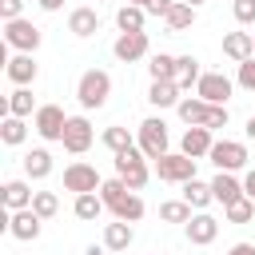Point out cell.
I'll list each match as a JSON object with an SVG mask.
<instances>
[{
  "mask_svg": "<svg viewBox=\"0 0 255 255\" xmlns=\"http://www.w3.org/2000/svg\"><path fill=\"white\" fill-rule=\"evenodd\" d=\"M159 219L163 223H187L191 219V203L187 199H167V203H159Z\"/></svg>",
  "mask_w": 255,
  "mask_h": 255,
  "instance_id": "836d02e7",
  "label": "cell"
},
{
  "mask_svg": "<svg viewBox=\"0 0 255 255\" xmlns=\"http://www.w3.org/2000/svg\"><path fill=\"white\" fill-rule=\"evenodd\" d=\"M183 199L191 203V211H203L207 203H215L211 183H203V179H187V183H183Z\"/></svg>",
  "mask_w": 255,
  "mask_h": 255,
  "instance_id": "d4e9b609",
  "label": "cell"
},
{
  "mask_svg": "<svg viewBox=\"0 0 255 255\" xmlns=\"http://www.w3.org/2000/svg\"><path fill=\"white\" fill-rule=\"evenodd\" d=\"M243 195H247V199H255V167L243 175Z\"/></svg>",
  "mask_w": 255,
  "mask_h": 255,
  "instance_id": "7bdbcfd3",
  "label": "cell"
},
{
  "mask_svg": "<svg viewBox=\"0 0 255 255\" xmlns=\"http://www.w3.org/2000/svg\"><path fill=\"white\" fill-rule=\"evenodd\" d=\"M211 147H215V139H211V131H207V128H187V131H183V139H179V151H183V155H191V159L211 155Z\"/></svg>",
  "mask_w": 255,
  "mask_h": 255,
  "instance_id": "e0dca14e",
  "label": "cell"
},
{
  "mask_svg": "<svg viewBox=\"0 0 255 255\" xmlns=\"http://www.w3.org/2000/svg\"><path fill=\"white\" fill-rule=\"evenodd\" d=\"M219 171H239L243 163H247V147L239 143V139H215V147H211V155H207Z\"/></svg>",
  "mask_w": 255,
  "mask_h": 255,
  "instance_id": "9c48e42d",
  "label": "cell"
},
{
  "mask_svg": "<svg viewBox=\"0 0 255 255\" xmlns=\"http://www.w3.org/2000/svg\"><path fill=\"white\" fill-rule=\"evenodd\" d=\"M143 20H147V12H143L139 4H124V8L116 12V28H120V32H143Z\"/></svg>",
  "mask_w": 255,
  "mask_h": 255,
  "instance_id": "4316f807",
  "label": "cell"
},
{
  "mask_svg": "<svg viewBox=\"0 0 255 255\" xmlns=\"http://www.w3.org/2000/svg\"><path fill=\"white\" fill-rule=\"evenodd\" d=\"M199 80H203V72H199V60H195V56H175V84H179V92L195 88Z\"/></svg>",
  "mask_w": 255,
  "mask_h": 255,
  "instance_id": "cb8c5ba5",
  "label": "cell"
},
{
  "mask_svg": "<svg viewBox=\"0 0 255 255\" xmlns=\"http://www.w3.org/2000/svg\"><path fill=\"white\" fill-rule=\"evenodd\" d=\"M40 40H44V32H40L32 20H24V16L4 24V44H8V48H16V52H28V56H32V52L40 48Z\"/></svg>",
  "mask_w": 255,
  "mask_h": 255,
  "instance_id": "277c9868",
  "label": "cell"
},
{
  "mask_svg": "<svg viewBox=\"0 0 255 255\" xmlns=\"http://www.w3.org/2000/svg\"><path fill=\"white\" fill-rule=\"evenodd\" d=\"M227 120H231V112L211 104V116H207V131H219V128H227Z\"/></svg>",
  "mask_w": 255,
  "mask_h": 255,
  "instance_id": "60d3db41",
  "label": "cell"
},
{
  "mask_svg": "<svg viewBox=\"0 0 255 255\" xmlns=\"http://www.w3.org/2000/svg\"><path fill=\"white\" fill-rule=\"evenodd\" d=\"M104 207H108V203L100 199V191H88V195H76V203H72V211H76V219H84V223H88V219H100V215H104Z\"/></svg>",
  "mask_w": 255,
  "mask_h": 255,
  "instance_id": "484cf974",
  "label": "cell"
},
{
  "mask_svg": "<svg viewBox=\"0 0 255 255\" xmlns=\"http://www.w3.org/2000/svg\"><path fill=\"white\" fill-rule=\"evenodd\" d=\"M183 4H191V8H199V4H207V0H183Z\"/></svg>",
  "mask_w": 255,
  "mask_h": 255,
  "instance_id": "c3c4849f",
  "label": "cell"
},
{
  "mask_svg": "<svg viewBox=\"0 0 255 255\" xmlns=\"http://www.w3.org/2000/svg\"><path fill=\"white\" fill-rule=\"evenodd\" d=\"M183 231H187V239H191L195 247H207V243H215V235H219V219L207 215V211H195V215L183 223Z\"/></svg>",
  "mask_w": 255,
  "mask_h": 255,
  "instance_id": "4fadbf2b",
  "label": "cell"
},
{
  "mask_svg": "<svg viewBox=\"0 0 255 255\" xmlns=\"http://www.w3.org/2000/svg\"><path fill=\"white\" fill-rule=\"evenodd\" d=\"M128 4H139V8H147V0H128Z\"/></svg>",
  "mask_w": 255,
  "mask_h": 255,
  "instance_id": "681fc988",
  "label": "cell"
},
{
  "mask_svg": "<svg viewBox=\"0 0 255 255\" xmlns=\"http://www.w3.org/2000/svg\"><path fill=\"white\" fill-rule=\"evenodd\" d=\"M235 84H239V88H247V92H255V56L239 64V76H235Z\"/></svg>",
  "mask_w": 255,
  "mask_h": 255,
  "instance_id": "74e56055",
  "label": "cell"
},
{
  "mask_svg": "<svg viewBox=\"0 0 255 255\" xmlns=\"http://www.w3.org/2000/svg\"><path fill=\"white\" fill-rule=\"evenodd\" d=\"M231 12H235V20H239V24H255V0H235V4H231Z\"/></svg>",
  "mask_w": 255,
  "mask_h": 255,
  "instance_id": "f35d334b",
  "label": "cell"
},
{
  "mask_svg": "<svg viewBox=\"0 0 255 255\" xmlns=\"http://www.w3.org/2000/svg\"><path fill=\"white\" fill-rule=\"evenodd\" d=\"M100 143L112 151V155H120V151H128V147H135V139L128 135V128H120V124H112V128H104V135H100Z\"/></svg>",
  "mask_w": 255,
  "mask_h": 255,
  "instance_id": "f546056e",
  "label": "cell"
},
{
  "mask_svg": "<svg viewBox=\"0 0 255 255\" xmlns=\"http://www.w3.org/2000/svg\"><path fill=\"white\" fill-rule=\"evenodd\" d=\"M64 187H68V191H76V195H88V191H100V187H104V179H100V171H96L92 163L76 159V163H68V167H64Z\"/></svg>",
  "mask_w": 255,
  "mask_h": 255,
  "instance_id": "52a82bcc",
  "label": "cell"
},
{
  "mask_svg": "<svg viewBox=\"0 0 255 255\" xmlns=\"http://www.w3.org/2000/svg\"><path fill=\"white\" fill-rule=\"evenodd\" d=\"M223 215H227V223H251L255 219V199H235V203H227L223 207Z\"/></svg>",
  "mask_w": 255,
  "mask_h": 255,
  "instance_id": "d590c367",
  "label": "cell"
},
{
  "mask_svg": "<svg viewBox=\"0 0 255 255\" xmlns=\"http://www.w3.org/2000/svg\"><path fill=\"white\" fill-rule=\"evenodd\" d=\"M32 128L40 139H64V128H68V116L60 104H40L36 116H32Z\"/></svg>",
  "mask_w": 255,
  "mask_h": 255,
  "instance_id": "8992f818",
  "label": "cell"
},
{
  "mask_svg": "<svg viewBox=\"0 0 255 255\" xmlns=\"http://www.w3.org/2000/svg\"><path fill=\"white\" fill-rule=\"evenodd\" d=\"M0 139H4L8 147H20V143L28 139V124H24L20 116H4V120H0Z\"/></svg>",
  "mask_w": 255,
  "mask_h": 255,
  "instance_id": "f1b7e54d",
  "label": "cell"
},
{
  "mask_svg": "<svg viewBox=\"0 0 255 255\" xmlns=\"http://www.w3.org/2000/svg\"><path fill=\"white\" fill-rule=\"evenodd\" d=\"M116 175L131 187V191H139V187H147V179H151V167H147V155L139 151V147H128V151H120L116 155Z\"/></svg>",
  "mask_w": 255,
  "mask_h": 255,
  "instance_id": "7a4b0ae2",
  "label": "cell"
},
{
  "mask_svg": "<svg viewBox=\"0 0 255 255\" xmlns=\"http://www.w3.org/2000/svg\"><path fill=\"white\" fill-rule=\"evenodd\" d=\"M36 4H40L44 12H60V8H64V0H36Z\"/></svg>",
  "mask_w": 255,
  "mask_h": 255,
  "instance_id": "f6af8a7d",
  "label": "cell"
},
{
  "mask_svg": "<svg viewBox=\"0 0 255 255\" xmlns=\"http://www.w3.org/2000/svg\"><path fill=\"white\" fill-rule=\"evenodd\" d=\"M68 32L80 36V40L96 36V32H100V16H96V8H72V12H68Z\"/></svg>",
  "mask_w": 255,
  "mask_h": 255,
  "instance_id": "ac0fdd59",
  "label": "cell"
},
{
  "mask_svg": "<svg viewBox=\"0 0 255 255\" xmlns=\"http://www.w3.org/2000/svg\"><path fill=\"white\" fill-rule=\"evenodd\" d=\"M4 211H24V207H32V187H28V179H8L4 187Z\"/></svg>",
  "mask_w": 255,
  "mask_h": 255,
  "instance_id": "d6986e66",
  "label": "cell"
},
{
  "mask_svg": "<svg viewBox=\"0 0 255 255\" xmlns=\"http://www.w3.org/2000/svg\"><path fill=\"white\" fill-rule=\"evenodd\" d=\"M135 147H139L147 159H159V155H167V124H163L159 116H147V120L139 124Z\"/></svg>",
  "mask_w": 255,
  "mask_h": 255,
  "instance_id": "3957f363",
  "label": "cell"
},
{
  "mask_svg": "<svg viewBox=\"0 0 255 255\" xmlns=\"http://www.w3.org/2000/svg\"><path fill=\"white\" fill-rule=\"evenodd\" d=\"M231 92H235V84H231L223 72H203V80L195 84V96L207 100V104H215V108H227Z\"/></svg>",
  "mask_w": 255,
  "mask_h": 255,
  "instance_id": "ba28073f",
  "label": "cell"
},
{
  "mask_svg": "<svg viewBox=\"0 0 255 255\" xmlns=\"http://www.w3.org/2000/svg\"><path fill=\"white\" fill-rule=\"evenodd\" d=\"M128 195H131V187H128V183H124L120 175H116V179H104V187H100V199L108 203V211H112L116 203H124Z\"/></svg>",
  "mask_w": 255,
  "mask_h": 255,
  "instance_id": "1f68e13d",
  "label": "cell"
},
{
  "mask_svg": "<svg viewBox=\"0 0 255 255\" xmlns=\"http://www.w3.org/2000/svg\"><path fill=\"white\" fill-rule=\"evenodd\" d=\"M147 76H151V80H175V56L155 52L151 64H147Z\"/></svg>",
  "mask_w": 255,
  "mask_h": 255,
  "instance_id": "e575fe53",
  "label": "cell"
},
{
  "mask_svg": "<svg viewBox=\"0 0 255 255\" xmlns=\"http://www.w3.org/2000/svg\"><path fill=\"white\" fill-rule=\"evenodd\" d=\"M175 112H179V120H183L187 128H207L211 104H207V100H199V96H183V100L175 104Z\"/></svg>",
  "mask_w": 255,
  "mask_h": 255,
  "instance_id": "9a60e30c",
  "label": "cell"
},
{
  "mask_svg": "<svg viewBox=\"0 0 255 255\" xmlns=\"http://www.w3.org/2000/svg\"><path fill=\"white\" fill-rule=\"evenodd\" d=\"M175 4H179V0H147V8H143V12H147V16H167Z\"/></svg>",
  "mask_w": 255,
  "mask_h": 255,
  "instance_id": "b9f144b4",
  "label": "cell"
},
{
  "mask_svg": "<svg viewBox=\"0 0 255 255\" xmlns=\"http://www.w3.org/2000/svg\"><path fill=\"white\" fill-rule=\"evenodd\" d=\"M163 24H167V32H187V28L195 24V8L179 0V4H175V8H171V12L163 16Z\"/></svg>",
  "mask_w": 255,
  "mask_h": 255,
  "instance_id": "4dcf8cb0",
  "label": "cell"
},
{
  "mask_svg": "<svg viewBox=\"0 0 255 255\" xmlns=\"http://www.w3.org/2000/svg\"><path fill=\"white\" fill-rule=\"evenodd\" d=\"M223 56L235 60V64L251 60V56H255V36H251V32H227V36H223Z\"/></svg>",
  "mask_w": 255,
  "mask_h": 255,
  "instance_id": "2e32d148",
  "label": "cell"
},
{
  "mask_svg": "<svg viewBox=\"0 0 255 255\" xmlns=\"http://www.w3.org/2000/svg\"><path fill=\"white\" fill-rule=\"evenodd\" d=\"M36 72H40V64L28 56V52H20V56H12V60H4V76L16 84V88H28L32 80H36Z\"/></svg>",
  "mask_w": 255,
  "mask_h": 255,
  "instance_id": "5bb4252c",
  "label": "cell"
},
{
  "mask_svg": "<svg viewBox=\"0 0 255 255\" xmlns=\"http://www.w3.org/2000/svg\"><path fill=\"white\" fill-rule=\"evenodd\" d=\"M24 16V0H0V20H20Z\"/></svg>",
  "mask_w": 255,
  "mask_h": 255,
  "instance_id": "ab89813d",
  "label": "cell"
},
{
  "mask_svg": "<svg viewBox=\"0 0 255 255\" xmlns=\"http://www.w3.org/2000/svg\"><path fill=\"white\" fill-rule=\"evenodd\" d=\"M108 96H112V76H108L104 68H88V72L80 76V84H76V100H80V108L96 112V108L108 104Z\"/></svg>",
  "mask_w": 255,
  "mask_h": 255,
  "instance_id": "6da1fadb",
  "label": "cell"
},
{
  "mask_svg": "<svg viewBox=\"0 0 255 255\" xmlns=\"http://www.w3.org/2000/svg\"><path fill=\"white\" fill-rule=\"evenodd\" d=\"M155 175L163 183H187V179H195V159L183 151H167L155 159Z\"/></svg>",
  "mask_w": 255,
  "mask_h": 255,
  "instance_id": "5b68a950",
  "label": "cell"
},
{
  "mask_svg": "<svg viewBox=\"0 0 255 255\" xmlns=\"http://www.w3.org/2000/svg\"><path fill=\"white\" fill-rule=\"evenodd\" d=\"M211 195H215V203H235V199H243V183L231 175V171H219L215 179H211Z\"/></svg>",
  "mask_w": 255,
  "mask_h": 255,
  "instance_id": "44dd1931",
  "label": "cell"
},
{
  "mask_svg": "<svg viewBox=\"0 0 255 255\" xmlns=\"http://www.w3.org/2000/svg\"><path fill=\"white\" fill-rule=\"evenodd\" d=\"M247 135L255 139V112H251V120H247Z\"/></svg>",
  "mask_w": 255,
  "mask_h": 255,
  "instance_id": "bcb514c9",
  "label": "cell"
},
{
  "mask_svg": "<svg viewBox=\"0 0 255 255\" xmlns=\"http://www.w3.org/2000/svg\"><path fill=\"white\" fill-rule=\"evenodd\" d=\"M64 151H72V155H84L88 147H92V124L84 120V116H68V128H64Z\"/></svg>",
  "mask_w": 255,
  "mask_h": 255,
  "instance_id": "8fae6325",
  "label": "cell"
},
{
  "mask_svg": "<svg viewBox=\"0 0 255 255\" xmlns=\"http://www.w3.org/2000/svg\"><path fill=\"white\" fill-rule=\"evenodd\" d=\"M131 239H135V231H131V223H124V219H116V223L104 227V247H108V251H128Z\"/></svg>",
  "mask_w": 255,
  "mask_h": 255,
  "instance_id": "603a6c76",
  "label": "cell"
},
{
  "mask_svg": "<svg viewBox=\"0 0 255 255\" xmlns=\"http://www.w3.org/2000/svg\"><path fill=\"white\" fill-rule=\"evenodd\" d=\"M84 255H104V247H96V243H92V247H88Z\"/></svg>",
  "mask_w": 255,
  "mask_h": 255,
  "instance_id": "7dc6e473",
  "label": "cell"
},
{
  "mask_svg": "<svg viewBox=\"0 0 255 255\" xmlns=\"http://www.w3.org/2000/svg\"><path fill=\"white\" fill-rule=\"evenodd\" d=\"M24 175L28 179H48L52 175V151L48 147H32L24 155Z\"/></svg>",
  "mask_w": 255,
  "mask_h": 255,
  "instance_id": "7402d4cb",
  "label": "cell"
},
{
  "mask_svg": "<svg viewBox=\"0 0 255 255\" xmlns=\"http://www.w3.org/2000/svg\"><path fill=\"white\" fill-rule=\"evenodd\" d=\"M227 255H255V243H235Z\"/></svg>",
  "mask_w": 255,
  "mask_h": 255,
  "instance_id": "ee69618b",
  "label": "cell"
},
{
  "mask_svg": "<svg viewBox=\"0 0 255 255\" xmlns=\"http://www.w3.org/2000/svg\"><path fill=\"white\" fill-rule=\"evenodd\" d=\"M112 215H116V219H124V223H139V219H143V199L131 191L124 203H116V207H112Z\"/></svg>",
  "mask_w": 255,
  "mask_h": 255,
  "instance_id": "d6a6232c",
  "label": "cell"
},
{
  "mask_svg": "<svg viewBox=\"0 0 255 255\" xmlns=\"http://www.w3.org/2000/svg\"><path fill=\"white\" fill-rule=\"evenodd\" d=\"M32 211H36L40 219H52V215L60 211V199H56V191H36V195H32Z\"/></svg>",
  "mask_w": 255,
  "mask_h": 255,
  "instance_id": "8d00e7d4",
  "label": "cell"
},
{
  "mask_svg": "<svg viewBox=\"0 0 255 255\" xmlns=\"http://www.w3.org/2000/svg\"><path fill=\"white\" fill-rule=\"evenodd\" d=\"M183 96H179V84L175 80H151V88H147V104L151 108H175Z\"/></svg>",
  "mask_w": 255,
  "mask_h": 255,
  "instance_id": "ffe728a7",
  "label": "cell"
},
{
  "mask_svg": "<svg viewBox=\"0 0 255 255\" xmlns=\"http://www.w3.org/2000/svg\"><path fill=\"white\" fill-rule=\"evenodd\" d=\"M40 227H44V219H40L32 207H24V211H12V215H8V235H12V239H20V243H36V239H40Z\"/></svg>",
  "mask_w": 255,
  "mask_h": 255,
  "instance_id": "30bf717a",
  "label": "cell"
},
{
  "mask_svg": "<svg viewBox=\"0 0 255 255\" xmlns=\"http://www.w3.org/2000/svg\"><path fill=\"white\" fill-rule=\"evenodd\" d=\"M112 52H116V60H124V64L143 60V56H147V32H120L116 44H112Z\"/></svg>",
  "mask_w": 255,
  "mask_h": 255,
  "instance_id": "7c38bea8",
  "label": "cell"
},
{
  "mask_svg": "<svg viewBox=\"0 0 255 255\" xmlns=\"http://www.w3.org/2000/svg\"><path fill=\"white\" fill-rule=\"evenodd\" d=\"M96 4H104V0H96Z\"/></svg>",
  "mask_w": 255,
  "mask_h": 255,
  "instance_id": "f907efd6",
  "label": "cell"
},
{
  "mask_svg": "<svg viewBox=\"0 0 255 255\" xmlns=\"http://www.w3.org/2000/svg\"><path fill=\"white\" fill-rule=\"evenodd\" d=\"M4 116H36V100H32V92L28 88H16L12 96H8V104H4Z\"/></svg>",
  "mask_w": 255,
  "mask_h": 255,
  "instance_id": "83f0119b",
  "label": "cell"
}]
</instances>
